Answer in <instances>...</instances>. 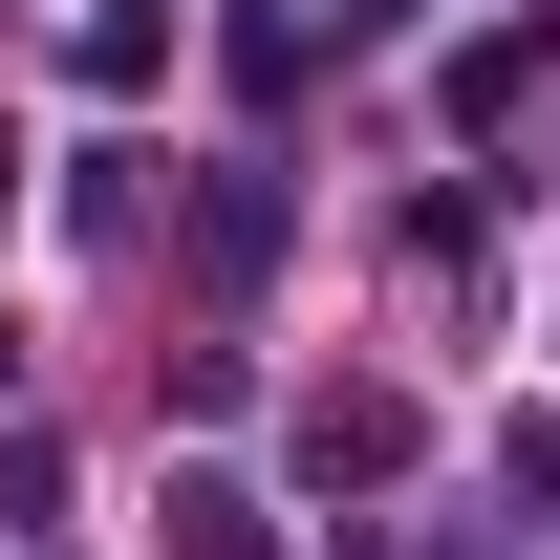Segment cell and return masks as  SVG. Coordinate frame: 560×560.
Instances as JSON below:
<instances>
[{
	"instance_id": "6da1fadb",
	"label": "cell",
	"mask_w": 560,
	"mask_h": 560,
	"mask_svg": "<svg viewBox=\"0 0 560 560\" xmlns=\"http://www.w3.org/2000/svg\"><path fill=\"white\" fill-rule=\"evenodd\" d=\"M302 475H324V495H388V475H410V410H388V388H324V410H302Z\"/></svg>"
},
{
	"instance_id": "7a4b0ae2",
	"label": "cell",
	"mask_w": 560,
	"mask_h": 560,
	"mask_svg": "<svg viewBox=\"0 0 560 560\" xmlns=\"http://www.w3.org/2000/svg\"><path fill=\"white\" fill-rule=\"evenodd\" d=\"M366 22H388V0H237V66H259V86H302L324 44H366Z\"/></svg>"
},
{
	"instance_id": "3957f363",
	"label": "cell",
	"mask_w": 560,
	"mask_h": 560,
	"mask_svg": "<svg viewBox=\"0 0 560 560\" xmlns=\"http://www.w3.org/2000/svg\"><path fill=\"white\" fill-rule=\"evenodd\" d=\"M280 259V195H259V173H215V195H195V280H259Z\"/></svg>"
},
{
	"instance_id": "277c9868",
	"label": "cell",
	"mask_w": 560,
	"mask_h": 560,
	"mask_svg": "<svg viewBox=\"0 0 560 560\" xmlns=\"http://www.w3.org/2000/svg\"><path fill=\"white\" fill-rule=\"evenodd\" d=\"M173 560H280V539H259V495H237V475H195V495H173Z\"/></svg>"
},
{
	"instance_id": "5b68a950",
	"label": "cell",
	"mask_w": 560,
	"mask_h": 560,
	"mask_svg": "<svg viewBox=\"0 0 560 560\" xmlns=\"http://www.w3.org/2000/svg\"><path fill=\"white\" fill-rule=\"evenodd\" d=\"M0 215H22V130H0Z\"/></svg>"
}]
</instances>
